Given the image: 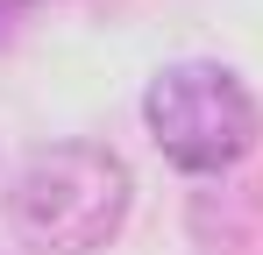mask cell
Masks as SVG:
<instances>
[{
  "instance_id": "6da1fadb",
  "label": "cell",
  "mask_w": 263,
  "mask_h": 255,
  "mask_svg": "<svg viewBox=\"0 0 263 255\" xmlns=\"http://www.w3.org/2000/svg\"><path fill=\"white\" fill-rule=\"evenodd\" d=\"M135 177L107 142H50L7 184V227L29 255H92L128 220Z\"/></svg>"
},
{
  "instance_id": "7a4b0ae2",
  "label": "cell",
  "mask_w": 263,
  "mask_h": 255,
  "mask_svg": "<svg viewBox=\"0 0 263 255\" xmlns=\"http://www.w3.org/2000/svg\"><path fill=\"white\" fill-rule=\"evenodd\" d=\"M142 128L149 142L171 156L178 170L192 177H214V170H235L249 149H256V99L249 85L235 78L214 57H185V64H164L149 92H142Z\"/></svg>"
},
{
  "instance_id": "3957f363",
  "label": "cell",
  "mask_w": 263,
  "mask_h": 255,
  "mask_svg": "<svg viewBox=\"0 0 263 255\" xmlns=\"http://www.w3.org/2000/svg\"><path fill=\"white\" fill-rule=\"evenodd\" d=\"M22 14H29V0H0V42L14 36V22H22Z\"/></svg>"
}]
</instances>
